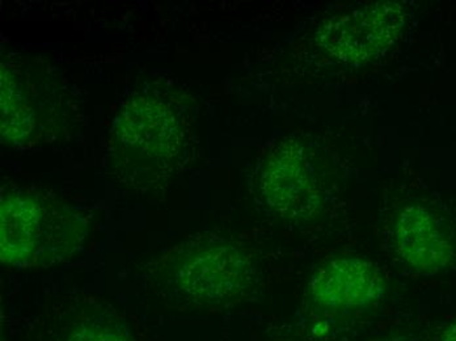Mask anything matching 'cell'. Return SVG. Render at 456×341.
Instances as JSON below:
<instances>
[{"label": "cell", "mask_w": 456, "mask_h": 341, "mask_svg": "<svg viewBox=\"0 0 456 341\" xmlns=\"http://www.w3.org/2000/svg\"><path fill=\"white\" fill-rule=\"evenodd\" d=\"M189 122L183 96L174 90L137 91L125 102L114 125V174L138 190L168 182L185 165Z\"/></svg>", "instance_id": "1"}, {"label": "cell", "mask_w": 456, "mask_h": 341, "mask_svg": "<svg viewBox=\"0 0 456 341\" xmlns=\"http://www.w3.org/2000/svg\"><path fill=\"white\" fill-rule=\"evenodd\" d=\"M2 140L33 147L63 140L77 118L68 80L43 58L7 55L2 61Z\"/></svg>", "instance_id": "2"}, {"label": "cell", "mask_w": 456, "mask_h": 341, "mask_svg": "<svg viewBox=\"0 0 456 341\" xmlns=\"http://www.w3.org/2000/svg\"><path fill=\"white\" fill-rule=\"evenodd\" d=\"M255 267L235 244L208 242L183 246L163 264V292L189 307L228 304L251 288Z\"/></svg>", "instance_id": "3"}, {"label": "cell", "mask_w": 456, "mask_h": 341, "mask_svg": "<svg viewBox=\"0 0 456 341\" xmlns=\"http://www.w3.org/2000/svg\"><path fill=\"white\" fill-rule=\"evenodd\" d=\"M0 215V251L7 264L61 257V252L75 247L79 235V223L68 209L21 188L3 195Z\"/></svg>", "instance_id": "4"}, {"label": "cell", "mask_w": 456, "mask_h": 341, "mask_svg": "<svg viewBox=\"0 0 456 341\" xmlns=\"http://www.w3.org/2000/svg\"><path fill=\"white\" fill-rule=\"evenodd\" d=\"M260 191L266 205L281 217L313 218L322 207V184L310 147L293 138L278 143L264 160Z\"/></svg>", "instance_id": "5"}, {"label": "cell", "mask_w": 456, "mask_h": 341, "mask_svg": "<svg viewBox=\"0 0 456 341\" xmlns=\"http://www.w3.org/2000/svg\"><path fill=\"white\" fill-rule=\"evenodd\" d=\"M402 25L399 4L378 3L330 19L320 28L318 38L330 57L360 65L375 60L394 45Z\"/></svg>", "instance_id": "6"}, {"label": "cell", "mask_w": 456, "mask_h": 341, "mask_svg": "<svg viewBox=\"0 0 456 341\" xmlns=\"http://www.w3.org/2000/svg\"><path fill=\"white\" fill-rule=\"evenodd\" d=\"M383 294L385 285L378 268L358 257L330 260L314 274L307 288L314 306L341 315L371 309Z\"/></svg>", "instance_id": "7"}, {"label": "cell", "mask_w": 456, "mask_h": 341, "mask_svg": "<svg viewBox=\"0 0 456 341\" xmlns=\"http://www.w3.org/2000/svg\"><path fill=\"white\" fill-rule=\"evenodd\" d=\"M395 242L400 259L421 273L442 271L454 256V240L446 222L422 205H410L400 212Z\"/></svg>", "instance_id": "8"}, {"label": "cell", "mask_w": 456, "mask_h": 341, "mask_svg": "<svg viewBox=\"0 0 456 341\" xmlns=\"http://www.w3.org/2000/svg\"><path fill=\"white\" fill-rule=\"evenodd\" d=\"M58 341H135L132 327L110 304L87 298L58 321Z\"/></svg>", "instance_id": "9"}, {"label": "cell", "mask_w": 456, "mask_h": 341, "mask_svg": "<svg viewBox=\"0 0 456 341\" xmlns=\"http://www.w3.org/2000/svg\"><path fill=\"white\" fill-rule=\"evenodd\" d=\"M444 341H456V321L444 332Z\"/></svg>", "instance_id": "10"}]
</instances>
